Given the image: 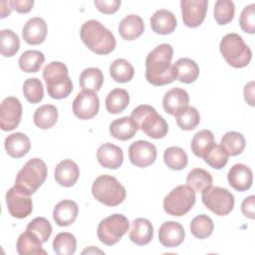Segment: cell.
I'll use <instances>...</instances> for the list:
<instances>
[{
	"instance_id": "cell-23",
	"label": "cell",
	"mask_w": 255,
	"mask_h": 255,
	"mask_svg": "<svg viewBox=\"0 0 255 255\" xmlns=\"http://www.w3.org/2000/svg\"><path fill=\"white\" fill-rule=\"evenodd\" d=\"M78 213L77 203L70 199H64L54 207L53 218L59 226H69L75 222Z\"/></svg>"
},
{
	"instance_id": "cell-6",
	"label": "cell",
	"mask_w": 255,
	"mask_h": 255,
	"mask_svg": "<svg viewBox=\"0 0 255 255\" xmlns=\"http://www.w3.org/2000/svg\"><path fill=\"white\" fill-rule=\"evenodd\" d=\"M93 196L107 206H117L126 198V188L112 175L102 174L98 176L92 186Z\"/></svg>"
},
{
	"instance_id": "cell-40",
	"label": "cell",
	"mask_w": 255,
	"mask_h": 255,
	"mask_svg": "<svg viewBox=\"0 0 255 255\" xmlns=\"http://www.w3.org/2000/svg\"><path fill=\"white\" fill-rule=\"evenodd\" d=\"M214 229L212 219L206 214H199L195 216L190 222V232L198 239H205L209 237Z\"/></svg>"
},
{
	"instance_id": "cell-21",
	"label": "cell",
	"mask_w": 255,
	"mask_h": 255,
	"mask_svg": "<svg viewBox=\"0 0 255 255\" xmlns=\"http://www.w3.org/2000/svg\"><path fill=\"white\" fill-rule=\"evenodd\" d=\"M128 237L136 245L142 246L148 244L153 237V227L146 218H135L131 222Z\"/></svg>"
},
{
	"instance_id": "cell-10",
	"label": "cell",
	"mask_w": 255,
	"mask_h": 255,
	"mask_svg": "<svg viewBox=\"0 0 255 255\" xmlns=\"http://www.w3.org/2000/svg\"><path fill=\"white\" fill-rule=\"evenodd\" d=\"M129 222L123 214H113L104 218L98 226V237L107 246L117 244L128 232Z\"/></svg>"
},
{
	"instance_id": "cell-18",
	"label": "cell",
	"mask_w": 255,
	"mask_h": 255,
	"mask_svg": "<svg viewBox=\"0 0 255 255\" xmlns=\"http://www.w3.org/2000/svg\"><path fill=\"white\" fill-rule=\"evenodd\" d=\"M97 159L103 167L117 169L124 161L123 149L111 142H106L99 146L97 150Z\"/></svg>"
},
{
	"instance_id": "cell-26",
	"label": "cell",
	"mask_w": 255,
	"mask_h": 255,
	"mask_svg": "<svg viewBox=\"0 0 255 255\" xmlns=\"http://www.w3.org/2000/svg\"><path fill=\"white\" fill-rule=\"evenodd\" d=\"M144 31L143 20L135 14H129L126 16L119 25V33L121 37L128 41H132Z\"/></svg>"
},
{
	"instance_id": "cell-22",
	"label": "cell",
	"mask_w": 255,
	"mask_h": 255,
	"mask_svg": "<svg viewBox=\"0 0 255 255\" xmlns=\"http://www.w3.org/2000/svg\"><path fill=\"white\" fill-rule=\"evenodd\" d=\"M176 18L174 14L165 9L155 11L150 18V27L152 31L160 35L171 34L176 28Z\"/></svg>"
},
{
	"instance_id": "cell-8",
	"label": "cell",
	"mask_w": 255,
	"mask_h": 255,
	"mask_svg": "<svg viewBox=\"0 0 255 255\" xmlns=\"http://www.w3.org/2000/svg\"><path fill=\"white\" fill-rule=\"evenodd\" d=\"M195 191L188 185L174 187L163 199V209L168 215H185L195 203Z\"/></svg>"
},
{
	"instance_id": "cell-16",
	"label": "cell",
	"mask_w": 255,
	"mask_h": 255,
	"mask_svg": "<svg viewBox=\"0 0 255 255\" xmlns=\"http://www.w3.org/2000/svg\"><path fill=\"white\" fill-rule=\"evenodd\" d=\"M184 237V228L176 221H166L159 227L158 240L164 247H177L183 242Z\"/></svg>"
},
{
	"instance_id": "cell-12",
	"label": "cell",
	"mask_w": 255,
	"mask_h": 255,
	"mask_svg": "<svg viewBox=\"0 0 255 255\" xmlns=\"http://www.w3.org/2000/svg\"><path fill=\"white\" fill-rule=\"evenodd\" d=\"M100 100L96 92L83 90L75 98L72 109L74 115L80 120H90L97 116Z\"/></svg>"
},
{
	"instance_id": "cell-13",
	"label": "cell",
	"mask_w": 255,
	"mask_h": 255,
	"mask_svg": "<svg viewBox=\"0 0 255 255\" xmlns=\"http://www.w3.org/2000/svg\"><path fill=\"white\" fill-rule=\"evenodd\" d=\"M22 105L15 97H7L1 103L0 128L4 131L13 130L20 124Z\"/></svg>"
},
{
	"instance_id": "cell-48",
	"label": "cell",
	"mask_w": 255,
	"mask_h": 255,
	"mask_svg": "<svg viewBox=\"0 0 255 255\" xmlns=\"http://www.w3.org/2000/svg\"><path fill=\"white\" fill-rule=\"evenodd\" d=\"M97 9L104 14H113L117 12L121 6L120 0H96L94 2Z\"/></svg>"
},
{
	"instance_id": "cell-15",
	"label": "cell",
	"mask_w": 255,
	"mask_h": 255,
	"mask_svg": "<svg viewBox=\"0 0 255 255\" xmlns=\"http://www.w3.org/2000/svg\"><path fill=\"white\" fill-rule=\"evenodd\" d=\"M156 147L147 140H136L128 147L129 160L137 167L151 165L156 159Z\"/></svg>"
},
{
	"instance_id": "cell-49",
	"label": "cell",
	"mask_w": 255,
	"mask_h": 255,
	"mask_svg": "<svg viewBox=\"0 0 255 255\" xmlns=\"http://www.w3.org/2000/svg\"><path fill=\"white\" fill-rule=\"evenodd\" d=\"M255 196L254 195H250L248 197H246L241 204V211L243 213V215L247 218L250 219H254L255 217Z\"/></svg>"
},
{
	"instance_id": "cell-9",
	"label": "cell",
	"mask_w": 255,
	"mask_h": 255,
	"mask_svg": "<svg viewBox=\"0 0 255 255\" xmlns=\"http://www.w3.org/2000/svg\"><path fill=\"white\" fill-rule=\"evenodd\" d=\"M202 203L218 216L229 214L234 207V195L226 188L209 186L202 191Z\"/></svg>"
},
{
	"instance_id": "cell-20",
	"label": "cell",
	"mask_w": 255,
	"mask_h": 255,
	"mask_svg": "<svg viewBox=\"0 0 255 255\" xmlns=\"http://www.w3.org/2000/svg\"><path fill=\"white\" fill-rule=\"evenodd\" d=\"M79 175V166L72 159H64L60 161L56 165L54 171V177L57 183L65 187L73 186L77 182Z\"/></svg>"
},
{
	"instance_id": "cell-11",
	"label": "cell",
	"mask_w": 255,
	"mask_h": 255,
	"mask_svg": "<svg viewBox=\"0 0 255 255\" xmlns=\"http://www.w3.org/2000/svg\"><path fill=\"white\" fill-rule=\"evenodd\" d=\"M6 204L10 215L14 218H26L32 213L33 210L31 194L16 185L12 186L7 191Z\"/></svg>"
},
{
	"instance_id": "cell-4",
	"label": "cell",
	"mask_w": 255,
	"mask_h": 255,
	"mask_svg": "<svg viewBox=\"0 0 255 255\" xmlns=\"http://www.w3.org/2000/svg\"><path fill=\"white\" fill-rule=\"evenodd\" d=\"M130 118L135 122L137 128L151 138H162L168 131L167 123L151 106L140 105L136 107L131 112Z\"/></svg>"
},
{
	"instance_id": "cell-36",
	"label": "cell",
	"mask_w": 255,
	"mask_h": 255,
	"mask_svg": "<svg viewBox=\"0 0 255 255\" xmlns=\"http://www.w3.org/2000/svg\"><path fill=\"white\" fill-rule=\"evenodd\" d=\"M177 126L183 130H192L200 123L198 111L193 107H184L174 115Z\"/></svg>"
},
{
	"instance_id": "cell-7",
	"label": "cell",
	"mask_w": 255,
	"mask_h": 255,
	"mask_svg": "<svg viewBox=\"0 0 255 255\" xmlns=\"http://www.w3.org/2000/svg\"><path fill=\"white\" fill-rule=\"evenodd\" d=\"M46 177V163L38 157L31 158L17 173L15 185L28 192L29 194H33L44 183Z\"/></svg>"
},
{
	"instance_id": "cell-32",
	"label": "cell",
	"mask_w": 255,
	"mask_h": 255,
	"mask_svg": "<svg viewBox=\"0 0 255 255\" xmlns=\"http://www.w3.org/2000/svg\"><path fill=\"white\" fill-rule=\"evenodd\" d=\"M45 62V56L38 50L25 51L19 58L20 69L25 73H37Z\"/></svg>"
},
{
	"instance_id": "cell-27",
	"label": "cell",
	"mask_w": 255,
	"mask_h": 255,
	"mask_svg": "<svg viewBox=\"0 0 255 255\" xmlns=\"http://www.w3.org/2000/svg\"><path fill=\"white\" fill-rule=\"evenodd\" d=\"M137 126L130 117L117 119L110 125V133L113 137L120 140H128L134 136L137 131Z\"/></svg>"
},
{
	"instance_id": "cell-1",
	"label": "cell",
	"mask_w": 255,
	"mask_h": 255,
	"mask_svg": "<svg viewBox=\"0 0 255 255\" xmlns=\"http://www.w3.org/2000/svg\"><path fill=\"white\" fill-rule=\"evenodd\" d=\"M173 49L169 44L156 46L145 59V79L153 86H164L176 80L174 65L171 64Z\"/></svg>"
},
{
	"instance_id": "cell-46",
	"label": "cell",
	"mask_w": 255,
	"mask_h": 255,
	"mask_svg": "<svg viewBox=\"0 0 255 255\" xmlns=\"http://www.w3.org/2000/svg\"><path fill=\"white\" fill-rule=\"evenodd\" d=\"M28 230L32 231L42 243L48 241L52 234V225L45 217H36L27 225Z\"/></svg>"
},
{
	"instance_id": "cell-44",
	"label": "cell",
	"mask_w": 255,
	"mask_h": 255,
	"mask_svg": "<svg viewBox=\"0 0 255 255\" xmlns=\"http://www.w3.org/2000/svg\"><path fill=\"white\" fill-rule=\"evenodd\" d=\"M228 154L220 144L214 143L203 155L204 161L214 169L223 168L228 162Z\"/></svg>"
},
{
	"instance_id": "cell-31",
	"label": "cell",
	"mask_w": 255,
	"mask_h": 255,
	"mask_svg": "<svg viewBox=\"0 0 255 255\" xmlns=\"http://www.w3.org/2000/svg\"><path fill=\"white\" fill-rule=\"evenodd\" d=\"M58 120V110L53 105H43L39 107L33 116L34 124L42 129L51 128Z\"/></svg>"
},
{
	"instance_id": "cell-24",
	"label": "cell",
	"mask_w": 255,
	"mask_h": 255,
	"mask_svg": "<svg viewBox=\"0 0 255 255\" xmlns=\"http://www.w3.org/2000/svg\"><path fill=\"white\" fill-rule=\"evenodd\" d=\"M189 103V96L187 92L181 88H172L167 91L162 100V106L164 111L174 116L180 109L187 107Z\"/></svg>"
},
{
	"instance_id": "cell-41",
	"label": "cell",
	"mask_w": 255,
	"mask_h": 255,
	"mask_svg": "<svg viewBox=\"0 0 255 255\" xmlns=\"http://www.w3.org/2000/svg\"><path fill=\"white\" fill-rule=\"evenodd\" d=\"M20 48L18 35L10 30L4 29L0 32V52L4 57H13Z\"/></svg>"
},
{
	"instance_id": "cell-51",
	"label": "cell",
	"mask_w": 255,
	"mask_h": 255,
	"mask_svg": "<svg viewBox=\"0 0 255 255\" xmlns=\"http://www.w3.org/2000/svg\"><path fill=\"white\" fill-rule=\"evenodd\" d=\"M244 99L251 107L254 106V82L251 81L244 87Z\"/></svg>"
},
{
	"instance_id": "cell-34",
	"label": "cell",
	"mask_w": 255,
	"mask_h": 255,
	"mask_svg": "<svg viewBox=\"0 0 255 255\" xmlns=\"http://www.w3.org/2000/svg\"><path fill=\"white\" fill-rule=\"evenodd\" d=\"M80 86L83 90L98 92L104 83L103 72L99 68H87L80 75Z\"/></svg>"
},
{
	"instance_id": "cell-37",
	"label": "cell",
	"mask_w": 255,
	"mask_h": 255,
	"mask_svg": "<svg viewBox=\"0 0 255 255\" xmlns=\"http://www.w3.org/2000/svg\"><path fill=\"white\" fill-rule=\"evenodd\" d=\"M186 185L195 192H202L212 185V176L203 168H194L190 170L186 176Z\"/></svg>"
},
{
	"instance_id": "cell-38",
	"label": "cell",
	"mask_w": 255,
	"mask_h": 255,
	"mask_svg": "<svg viewBox=\"0 0 255 255\" xmlns=\"http://www.w3.org/2000/svg\"><path fill=\"white\" fill-rule=\"evenodd\" d=\"M214 135L212 131L209 129H202L197 131L190 143V147L192 152L198 156V157H203V155L206 153V151L214 144Z\"/></svg>"
},
{
	"instance_id": "cell-14",
	"label": "cell",
	"mask_w": 255,
	"mask_h": 255,
	"mask_svg": "<svg viewBox=\"0 0 255 255\" xmlns=\"http://www.w3.org/2000/svg\"><path fill=\"white\" fill-rule=\"evenodd\" d=\"M180 7L184 25L189 28H196L205 19L208 2L207 0H182Z\"/></svg>"
},
{
	"instance_id": "cell-30",
	"label": "cell",
	"mask_w": 255,
	"mask_h": 255,
	"mask_svg": "<svg viewBox=\"0 0 255 255\" xmlns=\"http://www.w3.org/2000/svg\"><path fill=\"white\" fill-rule=\"evenodd\" d=\"M129 104L128 93L121 88L112 90L106 98V109L110 114L124 112Z\"/></svg>"
},
{
	"instance_id": "cell-39",
	"label": "cell",
	"mask_w": 255,
	"mask_h": 255,
	"mask_svg": "<svg viewBox=\"0 0 255 255\" xmlns=\"http://www.w3.org/2000/svg\"><path fill=\"white\" fill-rule=\"evenodd\" d=\"M163 160L167 167L173 170H181L186 167L188 158L186 152L178 146H170L164 150Z\"/></svg>"
},
{
	"instance_id": "cell-42",
	"label": "cell",
	"mask_w": 255,
	"mask_h": 255,
	"mask_svg": "<svg viewBox=\"0 0 255 255\" xmlns=\"http://www.w3.org/2000/svg\"><path fill=\"white\" fill-rule=\"evenodd\" d=\"M77 248L76 237L69 232H61L53 241V249L58 255H72Z\"/></svg>"
},
{
	"instance_id": "cell-43",
	"label": "cell",
	"mask_w": 255,
	"mask_h": 255,
	"mask_svg": "<svg viewBox=\"0 0 255 255\" xmlns=\"http://www.w3.org/2000/svg\"><path fill=\"white\" fill-rule=\"evenodd\" d=\"M214 19L219 25L230 23L235 14V6L231 0H218L214 5Z\"/></svg>"
},
{
	"instance_id": "cell-33",
	"label": "cell",
	"mask_w": 255,
	"mask_h": 255,
	"mask_svg": "<svg viewBox=\"0 0 255 255\" xmlns=\"http://www.w3.org/2000/svg\"><path fill=\"white\" fill-rule=\"evenodd\" d=\"M220 145L228 155L235 156L244 150L246 140L242 133L237 131H228L222 136Z\"/></svg>"
},
{
	"instance_id": "cell-52",
	"label": "cell",
	"mask_w": 255,
	"mask_h": 255,
	"mask_svg": "<svg viewBox=\"0 0 255 255\" xmlns=\"http://www.w3.org/2000/svg\"><path fill=\"white\" fill-rule=\"evenodd\" d=\"M12 10V7L10 5L9 1H1L0 2V13H1V18H5L10 15Z\"/></svg>"
},
{
	"instance_id": "cell-45",
	"label": "cell",
	"mask_w": 255,
	"mask_h": 255,
	"mask_svg": "<svg viewBox=\"0 0 255 255\" xmlns=\"http://www.w3.org/2000/svg\"><path fill=\"white\" fill-rule=\"evenodd\" d=\"M23 94L25 99L31 104H38L43 100V84L38 78L27 79L23 84Z\"/></svg>"
},
{
	"instance_id": "cell-25",
	"label": "cell",
	"mask_w": 255,
	"mask_h": 255,
	"mask_svg": "<svg viewBox=\"0 0 255 255\" xmlns=\"http://www.w3.org/2000/svg\"><path fill=\"white\" fill-rule=\"evenodd\" d=\"M4 145L7 153L14 158L23 157L31 148L29 137L22 132H14L9 134L5 138Z\"/></svg>"
},
{
	"instance_id": "cell-3",
	"label": "cell",
	"mask_w": 255,
	"mask_h": 255,
	"mask_svg": "<svg viewBox=\"0 0 255 255\" xmlns=\"http://www.w3.org/2000/svg\"><path fill=\"white\" fill-rule=\"evenodd\" d=\"M43 78L46 82L47 92L52 99L67 98L73 91L68 68L62 62L54 61L46 65L43 70Z\"/></svg>"
},
{
	"instance_id": "cell-5",
	"label": "cell",
	"mask_w": 255,
	"mask_h": 255,
	"mask_svg": "<svg viewBox=\"0 0 255 255\" xmlns=\"http://www.w3.org/2000/svg\"><path fill=\"white\" fill-rule=\"evenodd\" d=\"M219 49L225 61L236 69L248 66L252 58L250 48L245 44L243 38L236 33L225 35L220 41Z\"/></svg>"
},
{
	"instance_id": "cell-28",
	"label": "cell",
	"mask_w": 255,
	"mask_h": 255,
	"mask_svg": "<svg viewBox=\"0 0 255 255\" xmlns=\"http://www.w3.org/2000/svg\"><path fill=\"white\" fill-rule=\"evenodd\" d=\"M17 252L20 255H46L47 252L42 247L41 240L30 230L26 229L17 240Z\"/></svg>"
},
{
	"instance_id": "cell-47",
	"label": "cell",
	"mask_w": 255,
	"mask_h": 255,
	"mask_svg": "<svg viewBox=\"0 0 255 255\" xmlns=\"http://www.w3.org/2000/svg\"><path fill=\"white\" fill-rule=\"evenodd\" d=\"M239 24L241 29L249 34L255 33V4L245 6L240 14Z\"/></svg>"
},
{
	"instance_id": "cell-19",
	"label": "cell",
	"mask_w": 255,
	"mask_h": 255,
	"mask_svg": "<svg viewBox=\"0 0 255 255\" xmlns=\"http://www.w3.org/2000/svg\"><path fill=\"white\" fill-rule=\"evenodd\" d=\"M227 179L229 184L237 191H246L253 182L252 170L245 164L236 163L228 171Z\"/></svg>"
},
{
	"instance_id": "cell-35",
	"label": "cell",
	"mask_w": 255,
	"mask_h": 255,
	"mask_svg": "<svg viewBox=\"0 0 255 255\" xmlns=\"http://www.w3.org/2000/svg\"><path fill=\"white\" fill-rule=\"evenodd\" d=\"M110 75L118 83H128L133 78L134 69L126 59H117L110 65Z\"/></svg>"
},
{
	"instance_id": "cell-50",
	"label": "cell",
	"mask_w": 255,
	"mask_h": 255,
	"mask_svg": "<svg viewBox=\"0 0 255 255\" xmlns=\"http://www.w3.org/2000/svg\"><path fill=\"white\" fill-rule=\"evenodd\" d=\"M9 2L12 9L18 13H28L34 5L33 0H11Z\"/></svg>"
},
{
	"instance_id": "cell-2",
	"label": "cell",
	"mask_w": 255,
	"mask_h": 255,
	"mask_svg": "<svg viewBox=\"0 0 255 255\" xmlns=\"http://www.w3.org/2000/svg\"><path fill=\"white\" fill-rule=\"evenodd\" d=\"M80 36L88 49L98 55H108L116 48L113 33L97 20L86 21L81 28Z\"/></svg>"
},
{
	"instance_id": "cell-17",
	"label": "cell",
	"mask_w": 255,
	"mask_h": 255,
	"mask_svg": "<svg viewBox=\"0 0 255 255\" xmlns=\"http://www.w3.org/2000/svg\"><path fill=\"white\" fill-rule=\"evenodd\" d=\"M48 27L43 18L34 17L29 19L22 29V37L29 45L42 44L47 36Z\"/></svg>"
},
{
	"instance_id": "cell-29",
	"label": "cell",
	"mask_w": 255,
	"mask_h": 255,
	"mask_svg": "<svg viewBox=\"0 0 255 255\" xmlns=\"http://www.w3.org/2000/svg\"><path fill=\"white\" fill-rule=\"evenodd\" d=\"M176 79L184 84H191L199 76V67L195 61L189 58H181L174 64Z\"/></svg>"
}]
</instances>
